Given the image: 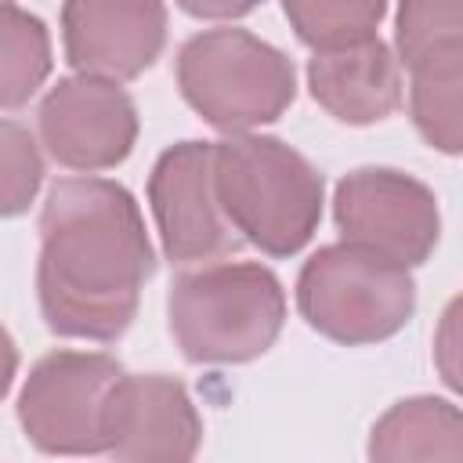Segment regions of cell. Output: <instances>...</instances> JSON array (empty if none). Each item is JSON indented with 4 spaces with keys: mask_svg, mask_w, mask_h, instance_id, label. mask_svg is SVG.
Returning a JSON list of instances; mask_svg holds the SVG:
<instances>
[{
    "mask_svg": "<svg viewBox=\"0 0 463 463\" xmlns=\"http://www.w3.org/2000/svg\"><path fill=\"white\" fill-rule=\"evenodd\" d=\"M156 253L134 195L109 177H65L40 213L36 297L51 333L119 340L141 304Z\"/></svg>",
    "mask_w": 463,
    "mask_h": 463,
    "instance_id": "obj_1",
    "label": "cell"
},
{
    "mask_svg": "<svg viewBox=\"0 0 463 463\" xmlns=\"http://www.w3.org/2000/svg\"><path fill=\"white\" fill-rule=\"evenodd\" d=\"M217 199L242 239L264 257L300 253L322 221V174L286 141L232 134L213 141Z\"/></svg>",
    "mask_w": 463,
    "mask_h": 463,
    "instance_id": "obj_2",
    "label": "cell"
},
{
    "mask_svg": "<svg viewBox=\"0 0 463 463\" xmlns=\"http://www.w3.org/2000/svg\"><path fill=\"white\" fill-rule=\"evenodd\" d=\"M170 333L195 365H242L282 333L286 289L253 260H213L181 271L166 297Z\"/></svg>",
    "mask_w": 463,
    "mask_h": 463,
    "instance_id": "obj_3",
    "label": "cell"
},
{
    "mask_svg": "<svg viewBox=\"0 0 463 463\" xmlns=\"http://www.w3.org/2000/svg\"><path fill=\"white\" fill-rule=\"evenodd\" d=\"M181 98L217 130L250 134L275 123L297 98L293 61L239 25L195 33L177 51Z\"/></svg>",
    "mask_w": 463,
    "mask_h": 463,
    "instance_id": "obj_4",
    "label": "cell"
},
{
    "mask_svg": "<svg viewBox=\"0 0 463 463\" xmlns=\"http://www.w3.org/2000/svg\"><path fill=\"white\" fill-rule=\"evenodd\" d=\"M300 318L333 344L365 347L394 336L416 311V282L405 268L333 242L311 253L297 275Z\"/></svg>",
    "mask_w": 463,
    "mask_h": 463,
    "instance_id": "obj_5",
    "label": "cell"
},
{
    "mask_svg": "<svg viewBox=\"0 0 463 463\" xmlns=\"http://www.w3.org/2000/svg\"><path fill=\"white\" fill-rule=\"evenodd\" d=\"M123 365L101 351L43 354L18 394V423L33 449L47 456L109 452Z\"/></svg>",
    "mask_w": 463,
    "mask_h": 463,
    "instance_id": "obj_6",
    "label": "cell"
},
{
    "mask_svg": "<svg viewBox=\"0 0 463 463\" xmlns=\"http://www.w3.org/2000/svg\"><path fill=\"white\" fill-rule=\"evenodd\" d=\"M394 47V61L409 69L412 127L430 148L456 156L463 148V4H402Z\"/></svg>",
    "mask_w": 463,
    "mask_h": 463,
    "instance_id": "obj_7",
    "label": "cell"
},
{
    "mask_svg": "<svg viewBox=\"0 0 463 463\" xmlns=\"http://www.w3.org/2000/svg\"><path fill=\"white\" fill-rule=\"evenodd\" d=\"M333 217L344 242L362 246L398 268L423 264L441 235L438 195L394 166L351 170L333 195Z\"/></svg>",
    "mask_w": 463,
    "mask_h": 463,
    "instance_id": "obj_8",
    "label": "cell"
},
{
    "mask_svg": "<svg viewBox=\"0 0 463 463\" xmlns=\"http://www.w3.org/2000/svg\"><path fill=\"white\" fill-rule=\"evenodd\" d=\"M148 206L163 253L174 264H213L242 250L217 199L213 141L170 145L148 174Z\"/></svg>",
    "mask_w": 463,
    "mask_h": 463,
    "instance_id": "obj_9",
    "label": "cell"
},
{
    "mask_svg": "<svg viewBox=\"0 0 463 463\" xmlns=\"http://www.w3.org/2000/svg\"><path fill=\"white\" fill-rule=\"evenodd\" d=\"M36 127L54 163L83 174L112 170L134 152L137 105L119 83L65 76L40 101Z\"/></svg>",
    "mask_w": 463,
    "mask_h": 463,
    "instance_id": "obj_10",
    "label": "cell"
},
{
    "mask_svg": "<svg viewBox=\"0 0 463 463\" xmlns=\"http://www.w3.org/2000/svg\"><path fill=\"white\" fill-rule=\"evenodd\" d=\"M61 40L76 76L123 83L163 54L166 7L156 0H72L61 7Z\"/></svg>",
    "mask_w": 463,
    "mask_h": 463,
    "instance_id": "obj_11",
    "label": "cell"
},
{
    "mask_svg": "<svg viewBox=\"0 0 463 463\" xmlns=\"http://www.w3.org/2000/svg\"><path fill=\"white\" fill-rule=\"evenodd\" d=\"M199 445L203 420L181 380L163 373L123 376L109 441L116 463H192Z\"/></svg>",
    "mask_w": 463,
    "mask_h": 463,
    "instance_id": "obj_12",
    "label": "cell"
},
{
    "mask_svg": "<svg viewBox=\"0 0 463 463\" xmlns=\"http://www.w3.org/2000/svg\"><path fill=\"white\" fill-rule=\"evenodd\" d=\"M307 87L311 98L347 127L380 123L402 105V69L380 36L315 54L307 61Z\"/></svg>",
    "mask_w": 463,
    "mask_h": 463,
    "instance_id": "obj_13",
    "label": "cell"
},
{
    "mask_svg": "<svg viewBox=\"0 0 463 463\" xmlns=\"http://www.w3.org/2000/svg\"><path fill=\"white\" fill-rule=\"evenodd\" d=\"M369 463H463L459 409L434 394L394 402L369 430Z\"/></svg>",
    "mask_w": 463,
    "mask_h": 463,
    "instance_id": "obj_14",
    "label": "cell"
},
{
    "mask_svg": "<svg viewBox=\"0 0 463 463\" xmlns=\"http://www.w3.org/2000/svg\"><path fill=\"white\" fill-rule=\"evenodd\" d=\"M51 76V33L18 4H0V109H22Z\"/></svg>",
    "mask_w": 463,
    "mask_h": 463,
    "instance_id": "obj_15",
    "label": "cell"
},
{
    "mask_svg": "<svg viewBox=\"0 0 463 463\" xmlns=\"http://www.w3.org/2000/svg\"><path fill=\"white\" fill-rule=\"evenodd\" d=\"M282 14L289 18L300 43H307L315 54H326L373 40L387 7L380 0H286Z\"/></svg>",
    "mask_w": 463,
    "mask_h": 463,
    "instance_id": "obj_16",
    "label": "cell"
},
{
    "mask_svg": "<svg viewBox=\"0 0 463 463\" xmlns=\"http://www.w3.org/2000/svg\"><path fill=\"white\" fill-rule=\"evenodd\" d=\"M40 184L43 159L33 134L14 119H0V217L25 213Z\"/></svg>",
    "mask_w": 463,
    "mask_h": 463,
    "instance_id": "obj_17",
    "label": "cell"
},
{
    "mask_svg": "<svg viewBox=\"0 0 463 463\" xmlns=\"http://www.w3.org/2000/svg\"><path fill=\"white\" fill-rule=\"evenodd\" d=\"M14 373H18V347H14L11 333L0 326V398L11 391V383H14Z\"/></svg>",
    "mask_w": 463,
    "mask_h": 463,
    "instance_id": "obj_18",
    "label": "cell"
},
{
    "mask_svg": "<svg viewBox=\"0 0 463 463\" xmlns=\"http://www.w3.org/2000/svg\"><path fill=\"white\" fill-rule=\"evenodd\" d=\"M184 11L188 14H199V18H217V14L235 18V14L253 11V4H184Z\"/></svg>",
    "mask_w": 463,
    "mask_h": 463,
    "instance_id": "obj_19",
    "label": "cell"
}]
</instances>
